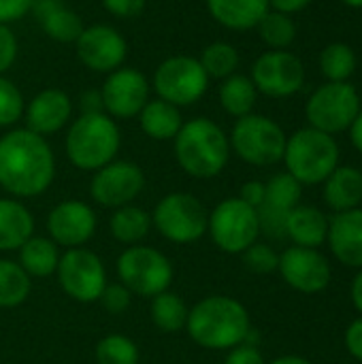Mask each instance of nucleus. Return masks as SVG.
<instances>
[{"instance_id":"obj_1","label":"nucleus","mask_w":362,"mask_h":364,"mask_svg":"<svg viewBox=\"0 0 362 364\" xmlns=\"http://www.w3.org/2000/svg\"><path fill=\"white\" fill-rule=\"evenodd\" d=\"M55 156L45 136L15 128L0 136V188L13 198H34L49 190Z\"/></svg>"},{"instance_id":"obj_2","label":"nucleus","mask_w":362,"mask_h":364,"mask_svg":"<svg viewBox=\"0 0 362 364\" xmlns=\"http://www.w3.org/2000/svg\"><path fill=\"white\" fill-rule=\"evenodd\" d=\"M186 331L196 346L222 352L245 343L252 322L243 303L233 296L213 294L190 309Z\"/></svg>"},{"instance_id":"obj_3","label":"nucleus","mask_w":362,"mask_h":364,"mask_svg":"<svg viewBox=\"0 0 362 364\" xmlns=\"http://www.w3.org/2000/svg\"><path fill=\"white\" fill-rule=\"evenodd\" d=\"M173 143L177 164L186 175L194 179L218 177L230 160L228 134L209 117H194L183 122Z\"/></svg>"},{"instance_id":"obj_4","label":"nucleus","mask_w":362,"mask_h":364,"mask_svg":"<svg viewBox=\"0 0 362 364\" xmlns=\"http://www.w3.org/2000/svg\"><path fill=\"white\" fill-rule=\"evenodd\" d=\"M66 156L79 171H98L117 158L122 147V132L117 122L102 113H81L66 132Z\"/></svg>"},{"instance_id":"obj_5","label":"nucleus","mask_w":362,"mask_h":364,"mask_svg":"<svg viewBox=\"0 0 362 364\" xmlns=\"http://www.w3.org/2000/svg\"><path fill=\"white\" fill-rule=\"evenodd\" d=\"M339 156L335 136L307 126L288 136L282 160L301 186H318L339 166Z\"/></svg>"},{"instance_id":"obj_6","label":"nucleus","mask_w":362,"mask_h":364,"mask_svg":"<svg viewBox=\"0 0 362 364\" xmlns=\"http://www.w3.org/2000/svg\"><path fill=\"white\" fill-rule=\"evenodd\" d=\"M117 279L124 284L132 296L154 299L160 292H166L173 284L175 269L166 254L149 245H130L126 247L115 262Z\"/></svg>"},{"instance_id":"obj_7","label":"nucleus","mask_w":362,"mask_h":364,"mask_svg":"<svg viewBox=\"0 0 362 364\" xmlns=\"http://www.w3.org/2000/svg\"><path fill=\"white\" fill-rule=\"evenodd\" d=\"M286 141L288 136L284 128L275 119L260 113L239 117L228 136L230 151L252 166H273L282 162Z\"/></svg>"},{"instance_id":"obj_8","label":"nucleus","mask_w":362,"mask_h":364,"mask_svg":"<svg viewBox=\"0 0 362 364\" xmlns=\"http://www.w3.org/2000/svg\"><path fill=\"white\" fill-rule=\"evenodd\" d=\"M209 213L205 205L188 192H171L162 196L151 213V226L171 243L188 245L207 235Z\"/></svg>"},{"instance_id":"obj_9","label":"nucleus","mask_w":362,"mask_h":364,"mask_svg":"<svg viewBox=\"0 0 362 364\" xmlns=\"http://www.w3.org/2000/svg\"><path fill=\"white\" fill-rule=\"evenodd\" d=\"M361 109V94L352 83L326 81L309 96L305 117L312 128L335 136L350 130Z\"/></svg>"},{"instance_id":"obj_10","label":"nucleus","mask_w":362,"mask_h":364,"mask_svg":"<svg viewBox=\"0 0 362 364\" xmlns=\"http://www.w3.org/2000/svg\"><path fill=\"white\" fill-rule=\"evenodd\" d=\"M207 232L224 254H243L260 237L258 211L239 196L226 198L209 213Z\"/></svg>"},{"instance_id":"obj_11","label":"nucleus","mask_w":362,"mask_h":364,"mask_svg":"<svg viewBox=\"0 0 362 364\" xmlns=\"http://www.w3.org/2000/svg\"><path fill=\"white\" fill-rule=\"evenodd\" d=\"M151 85L158 98L181 109L198 102L205 96L209 87V77L203 70L198 58L171 55L158 64Z\"/></svg>"},{"instance_id":"obj_12","label":"nucleus","mask_w":362,"mask_h":364,"mask_svg":"<svg viewBox=\"0 0 362 364\" xmlns=\"http://www.w3.org/2000/svg\"><path fill=\"white\" fill-rule=\"evenodd\" d=\"M58 282L66 296L77 303H98L107 282V269L98 254L85 247L66 250L60 256Z\"/></svg>"},{"instance_id":"obj_13","label":"nucleus","mask_w":362,"mask_h":364,"mask_svg":"<svg viewBox=\"0 0 362 364\" xmlns=\"http://www.w3.org/2000/svg\"><path fill=\"white\" fill-rule=\"evenodd\" d=\"M258 94L269 98H290L305 83L303 60L288 49H269L252 64V75Z\"/></svg>"},{"instance_id":"obj_14","label":"nucleus","mask_w":362,"mask_h":364,"mask_svg":"<svg viewBox=\"0 0 362 364\" xmlns=\"http://www.w3.org/2000/svg\"><path fill=\"white\" fill-rule=\"evenodd\" d=\"M145 188V173L130 160H113L94 171L90 181L92 200L107 209H119L132 205V200Z\"/></svg>"},{"instance_id":"obj_15","label":"nucleus","mask_w":362,"mask_h":364,"mask_svg":"<svg viewBox=\"0 0 362 364\" xmlns=\"http://www.w3.org/2000/svg\"><path fill=\"white\" fill-rule=\"evenodd\" d=\"M277 271L282 279L301 294H320L329 288L333 279V269L329 258L320 250L309 247H286L280 254Z\"/></svg>"},{"instance_id":"obj_16","label":"nucleus","mask_w":362,"mask_h":364,"mask_svg":"<svg viewBox=\"0 0 362 364\" xmlns=\"http://www.w3.org/2000/svg\"><path fill=\"white\" fill-rule=\"evenodd\" d=\"M100 98L105 113L113 119L139 117L141 109L149 100V81L137 68L119 66L117 70L107 75Z\"/></svg>"},{"instance_id":"obj_17","label":"nucleus","mask_w":362,"mask_h":364,"mask_svg":"<svg viewBox=\"0 0 362 364\" xmlns=\"http://www.w3.org/2000/svg\"><path fill=\"white\" fill-rule=\"evenodd\" d=\"M75 49L83 66L94 73L107 75L124 66V60L128 55L126 38L109 23L85 26L79 38L75 41Z\"/></svg>"},{"instance_id":"obj_18","label":"nucleus","mask_w":362,"mask_h":364,"mask_svg":"<svg viewBox=\"0 0 362 364\" xmlns=\"http://www.w3.org/2000/svg\"><path fill=\"white\" fill-rule=\"evenodd\" d=\"M47 235L58 247H83L98 228V218L96 211L77 198L62 200L58 203L49 213H47Z\"/></svg>"},{"instance_id":"obj_19","label":"nucleus","mask_w":362,"mask_h":364,"mask_svg":"<svg viewBox=\"0 0 362 364\" xmlns=\"http://www.w3.org/2000/svg\"><path fill=\"white\" fill-rule=\"evenodd\" d=\"M26 128L34 134L49 136L60 132L64 126H68L73 117V100L64 90L58 87H45L38 94L32 96V100L23 109Z\"/></svg>"},{"instance_id":"obj_20","label":"nucleus","mask_w":362,"mask_h":364,"mask_svg":"<svg viewBox=\"0 0 362 364\" xmlns=\"http://www.w3.org/2000/svg\"><path fill=\"white\" fill-rule=\"evenodd\" d=\"M326 245L337 262L348 269H362V209L335 213L329 220Z\"/></svg>"},{"instance_id":"obj_21","label":"nucleus","mask_w":362,"mask_h":364,"mask_svg":"<svg viewBox=\"0 0 362 364\" xmlns=\"http://www.w3.org/2000/svg\"><path fill=\"white\" fill-rule=\"evenodd\" d=\"M32 13L43 32L58 43H75L85 28L81 17L64 0H34Z\"/></svg>"},{"instance_id":"obj_22","label":"nucleus","mask_w":362,"mask_h":364,"mask_svg":"<svg viewBox=\"0 0 362 364\" xmlns=\"http://www.w3.org/2000/svg\"><path fill=\"white\" fill-rule=\"evenodd\" d=\"M329 237V218L312 205H297L286 218V239L299 247L320 250Z\"/></svg>"},{"instance_id":"obj_23","label":"nucleus","mask_w":362,"mask_h":364,"mask_svg":"<svg viewBox=\"0 0 362 364\" xmlns=\"http://www.w3.org/2000/svg\"><path fill=\"white\" fill-rule=\"evenodd\" d=\"M209 15L228 30H252L271 11L269 0H207Z\"/></svg>"},{"instance_id":"obj_24","label":"nucleus","mask_w":362,"mask_h":364,"mask_svg":"<svg viewBox=\"0 0 362 364\" xmlns=\"http://www.w3.org/2000/svg\"><path fill=\"white\" fill-rule=\"evenodd\" d=\"M34 235V218L19 198H0V252L19 250Z\"/></svg>"},{"instance_id":"obj_25","label":"nucleus","mask_w":362,"mask_h":364,"mask_svg":"<svg viewBox=\"0 0 362 364\" xmlns=\"http://www.w3.org/2000/svg\"><path fill=\"white\" fill-rule=\"evenodd\" d=\"M324 203L335 213L361 207L362 171L356 166H337L324 181Z\"/></svg>"},{"instance_id":"obj_26","label":"nucleus","mask_w":362,"mask_h":364,"mask_svg":"<svg viewBox=\"0 0 362 364\" xmlns=\"http://www.w3.org/2000/svg\"><path fill=\"white\" fill-rule=\"evenodd\" d=\"M139 124L145 136L154 141H173L183 126V117L179 107L162 98H149L139 113Z\"/></svg>"},{"instance_id":"obj_27","label":"nucleus","mask_w":362,"mask_h":364,"mask_svg":"<svg viewBox=\"0 0 362 364\" xmlns=\"http://www.w3.org/2000/svg\"><path fill=\"white\" fill-rule=\"evenodd\" d=\"M19 267L30 275V279H45L58 271L60 247L49 237L32 235L19 250Z\"/></svg>"},{"instance_id":"obj_28","label":"nucleus","mask_w":362,"mask_h":364,"mask_svg":"<svg viewBox=\"0 0 362 364\" xmlns=\"http://www.w3.org/2000/svg\"><path fill=\"white\" fill-rule=\"evenodd\" d=\"M218 98H220V107L233 115V117H245L250 113H254L256 100H258V90L254 85V81L247 75H230L220 83L218 90Z\"/></svg>"},{"instance_id":"obj_29","label":"nucleus","mask_w":362,"mask_h":364,"mask_svg":"<svg viewBox=\"0 0 362 364\" xmlns=\"http://www.w3.org/2000/svg\"><path fill=\"white\" fill-rule=\"evenodd\" d=\"M109 230L117 243H124L128 247L139 245L151 230V213L134 205L113 209V215L109 220Z\"/></svg>"},{"instance_id":"obj_30","label":"nucleus","mask_w":362,"mask_h":364,"mask_svg":"<svg viewBox=\"0 0 362 364\" xmlns=\"http://www.w3.org/2000/svg\"><path fill=\"white\" fill-rule=\"evenodd\" d=\"M188 314H190V309H188L186 301L171 290L156 294L149 305V316H151L154 326L160 333H169V335L186 331Z\"/></svg>"},{"instance_id":"obj_31","label":"nucleus","mask_w":362,"mask_h":364,"mask_svg":"<svg viewBox=\"0 0 362 364\" xmlns=\"http://www.w3.org/2000/svg\"><path fill=\"white\" fill-rule=\"evenodd\" d=\"M32 290L30 275L17 260L0 258V309H13L28 301Z\"/></svg>"},{"instance_id":"obj_32","label":"nucleus","mask_w":362,"mask_h":364,"mask_svg":"<svg viewBox=\"0 0 362 364\" xmlns=\"http://www.w3.org/2000/svg\"><path fill=\"white\" fill-rule=\"evenodd\" d=\"M320 70L326 81H348L356 73V53L348 43H329L318 58Z\"/></svg>"},{"instance_id":"obj_33","label":"nucleus","mask_w":362,"mask_h":364,"mask_svg":"<svg viewBox=\"0 0 362 364\" xmlns=\"http://www.w3.org/2000/svg\"><path fill=\"white\" fill-rule=\"evenodd\" d=\"M198 62H201V66H203V70L207 73L209 79L224 81L226 77L237 73L241 58H239V51H237L235 45H230L226 41H215V43H209L201 51Z\"/></svg>"},{"instance_id":"obj_34","label":"nucleus","mask_w":362,"mask_h":364,"mask_svg":"<svg viewBox=\"0 0 362 364\" xmlns=\"http://www.w3.org/2000/svg\"><path fill=\"white\" fill-rule=\"evenodd\" d=\"M303 186L290 173H277L265 183V203L271 209L290 213L297 205H301Z\"/></svg>"},{"instance_id":"obj_35","label":"nucleus","mask_w":362,"mask_h":364,"mask_svg":"<svg viewBox=\"0 0 362 364\" xmlns=\"http://www.w3.org/2000/svg\"><path fill=\"white\" fill-rule=\"evenodd\" d=\"M262 43L271 49H288L297 38V23L290 15L269 11L256 26Z\"/></svg>"},{"instance_id":"obj_36","label":"nucleus","mask_w":362,"mask_h":364,"mask_svg":"<svg viewBox=\"0 0 362 364\" xmlns=\"http://www.w3.org/2000/svg\"><path fill=\"white\" fill-rule=\"evenodd\" d=\"M98 364H139V348L126 335H107L96 346Z\"/></svg>"},{"instance_id":"obj_37","label":"nucleus","mask_w":362,"mask_h":364,"mask_svg":"<svg viewBox=\"0 0 362 364\" xmlns=\"http://www.w3.org/2000/svg\"><path fill=\"white\" fill-rule=\"evenodd\" d=\"M23 96L19 92V87L0 75V128H9L13 124H17L23 117Z\"/></svg>"},{"instance_id":"obj_38","label":"nucleus","mask_w":362,"mask_h":364,"mask_svg":"<svg viewBox=\"0 0 362 364\" xmlns=\"http://www.w3.org/2000/svg\"><path fill=\"white\" fill-rule=\"evenodd\" d=\"M241 256H243V264L252 273H258V275L275 273L277 271V264H280V254L271 245L258 243V241L254 245H250Z\"/></svg>"},{"instance_id":"obj_39","label":"nucleus","mask_w":362,"mask_h":364,"mask_svg":"<svg viewBox=\"0 0 362 364\" xmlns=\"http://www.w3.org/2000/svg\"><path fill=\"white\" fill-rule=\"evenodd\" d=\"M98 303L102 305V309H105L107 314H111V316H122V314H126V311L130 309L132 292H130L124 284H119V282L107 284L105 290H102V294H100V299H98Z\"/></svg>"},{"instance_id":"obj_40","label":"nucleus","mask_w":362,"mask_h":364,"mask_svg":"<svg viewBox=\"0 0 362 364\" xmlns=\"http://www.w3.org/2000/svg\"><path fill=\"white\" fill-rule=\"evenodd\" d=\"M258 224H260V235L275 239V241H284L286 239V218L288 213L271 209L267 205L258 207Z\"/></svg>"},{"instance_id":"obj_41","label":"nucleus","mask_w":362,"mask_h":364,"mask_svg":"<svg viewBox=\"0 0 362 364\" xmlns=\"http://www.w3.org/2000/svg\"><path fill=\"white\" fill-rule=\"evenodd\" d=\"M17 36L15 32L6 26L0 23V75H4L17 60Z\"/></svg>"},{"instance_id":"obj_42","label":"nucleus","mask_w":362,"mask_h":364,"mask_svg":"<svg viewBox=\"0 0 362 364\" xmlns=\"http://www.w3.org/2000/svg\"><path fill=\"white\" fill-rule=\"evenodd\" d=\"M34 0H0V23H13L32 11Z\"/></svg>"},{"instance_id":"obj_43","label":"nucleus","mask_w":362,"mask_h":364,"mask_svg":"<svg viewBox=\"0 0 362 364\" xmlns=\"http://www.w3.org/2000/svg\"><path fill=\"white\" fill-rule=\"evenodd\" d=\"M100 2L111 15H115L119 19L137 17L145 9V0H100Z\"/></svg>"},{"instance_id":"obj_44","label":"nucleus","mask_w":362,"mask_h":364,"mask_svg":"<svg viewBox=\"0 0 362 364\" xmlns=\"http://www.w3.org/2000/svg\"><path fill=\"white\" fill-rule=\"evenodd\" d=\"M224 364H267L260 350L256 346H250V343H241L233 350H228V356H226V363Z\"/></svg>"},{"instance_id":"obj_45","label":"nucleus","mask_w":362,"mask_h":364,"mask_svg":"<svg viewBox=\"0 0 362 364\" xmlns=\"http://www.w3.org/2000/svg\"><path fill=\"white\" fill-rule=\"evenodd\" d=\"M344 343H346V350L348 354L362 363V316L356 318L348 328H346V335H344Z\"/></svg>"},{"instance_id":"obj_46","label":"nucleus","mask_w":362,"mask_h":364,"mask_svg":"<svg viewBox=\"0 0 362 364\" xmlns=\"http://www.w3.org/2000/svg\"><path fill=\"white\" fill-rule=\"evenodd\" d=\"M239 198H241L243 203H247L250 207H254V209L262 207V203H265V181H258V179L245 181V183L241 186Z\"/></svg>"},{"instance_id":"obj_47","label":"nucleus","mask_w":362,"mask_h":364,"mask_svg":"<svg viewBox=\"0 0 362 364\" xmlns=\"http://www.w3.org/2000/svg\"><path fill=\"white\" fill-rule=\"evenodd\" d=\"M314 0H269V9L271 11H277V13H286V15H292V13H301L303 9H307Z\"/></svg>"},{"instance_id":"obj_48","label":"nucleus","mask_w":362,"mask_h":364,"mask_svg":"<svg viewBox=\"0 0 362 364\" xmlns=\"http://www.w3.org/2000/svg\"><path fill=\"white\" fill-rule=\"evenodd\" d=\"M102 98L100 92H85L81 94V113H102Z\"/></svg>"},{"instance_id":"obj_49","label":"nucleus","mask_w":362,"mask_h":364,"mask_svg":"<svg viewBox=\"0 0 362 364\" xmlns=\"http://www.w3.org/2000/svg\"><path fill=\"white\" fill-rule=\"evenodd\" d=\"M350 296H352V305H354V309H356V311L362 316V269H358L356 277L352 279Z\"/></svg>"},{"instance_id":"obj_50","label":"nucleus","mask_w":362,"mask_h":364,"mask_svg":"<svg viewBox=\"0 0 362 364\" xmlns=\"http://www.w3.org/2000/svg\"><path fill=\"white\" fill-rule=\"evenodd\" d=\"M350 141L356 147V151L362 154V109L358 111L356 119L352 122V126H350Z\"/></svg>"},{"instance_id":"obj_51","label":"nucleus","mask_w":362,"mask_h":364,"mask_svg":"<svg viewBox=\"0 0 362 364\" xmlns=\"http://www.w3.org/2000/svg\"><path fill=\"white\" fill-rule=\"evenodd\" d=\"M267 364H314L312 360H307V358H303V356H280V358H275V360H271V363Z\"/></svg>"},{"instance_id":"obj_52","label":"nucleus","mask_w":362,"mask_h":364,"mask_svg":"<svg viewBox=\"0 0 362 364\" xmlns=\"http://www.w3.org/2000/svg\"><path fill=\"white\" fill-rule=\"evenodd\" d=\"M339 2L350 6V9H362V0H339Z\"/></svg>"}]
</instances>
